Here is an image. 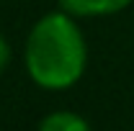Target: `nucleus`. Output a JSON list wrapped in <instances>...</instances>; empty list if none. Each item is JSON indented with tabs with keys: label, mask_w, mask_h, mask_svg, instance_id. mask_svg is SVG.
Segmentation results:
<instances>
[{
	"label": "nucleus",
	"mask_w": 134,
	"mask_h": 131,
	"mask_svg": "<svg viewBox=\"0 0 134 131\" xmlns=\"http://www.w3.org/2000/svg\"><path fill=\"white\" fill-rule=\"evenodd\" d=\"M88 39L80 18L62 8L36 18L21 49L26 77L44 93L72 90L88 72Z\"/></svg>",
	"instance_id": "f257e3e1"
},
{
	"label": "nucleus",
	"mask_w": 134,
	"mask_h": 131,
	"mask_svg": "<svg viewBox=\"0 0 134 131\" xmlns=\"http://www.w3.org/2000/svg\"><path fill=\"white\" fill-rule=\"evenodd\" d=\"M134 0H57V8L67 10L70 16L80 21H93V18H111L124 10H129Z\"/></svg>",
	"instance_id": "f03ea898"
},
{
	"label": "nucleus",
	"mask_w": 134,
	"mask_h": 131,
	"mask_svg": "<svg viewBox=\"0 0 134 131\" xmlns=\"http://www.w3.org/2000/svg\"><path fill=\"white\" fill-rule=\"evenodd\" d=\"M36 131H93V126L83 113L70 108H57L39 118Z\"/></svg>",
	"instance_id": "7ed1b4c3"
},
{
	"label": "nucleus",
	"mask_w": 134,
	"mask_h": 131,
	"mask_svg": "<svg viewBox=\"0 0 134 131\" xmlns=\"http://www.w3.org/2000/svg\"><path fill=\"white\" fill-rule=\"evenodd\" d=\"M10 59H13V46H10V41L0 33V75L10 67Z\"/></svg>",
	"instance_id": "20e7f679"
}]
</instances>
